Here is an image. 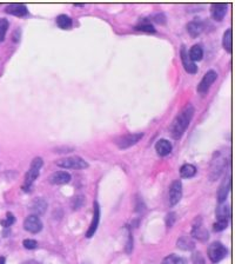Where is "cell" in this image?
<instances>
[{"instance_id":"34","label":"cell","mask_w":235,"mask_h":264,"mask_svg":"<svg viewBox=\"0 0 235 264\" xmlns=\"http://www.w3.org/2000/svg\"><path fill=\"white\" fill-rule=\"evenodd\" d=\"M0 264H6V258H5L4 256H1V257H0Z\"/></svg>"},{"instance_id":"14","label":"cell","mask_w":235,"mask_h":264,"mask_svg":"<svg viewBox=\"0 0 235 264\" xmlns=\"http://www.w3.org/2000/svg\"><path fill=\"white\" fill-rule=\"evenodd\" d=\"M71 180H72V177H71L70 173L66 171H57L48 177L50 183L56 184V185H64V184L70 183Z\"/></svg>"},{"instance_id":"24","label":"cell","mask_w":235,"mask_h":264,"mask_svg":"<svg viewBox=\"0 0 235 264\" xmlns=\"http://www.w3.org/2000/svg\"><path fill=\"white\" fill-rule=\"evenodd\" d=\"M196 167L192 164H185L180 167V176L181 178H192L195 176Z\"/></svg>"},{"instance_id":"20","label":"cell","mask_w":235,"mask_h":264,"mask_svg":"<svg viewBox=\"0 0 235 264\" xmlns=\"http://www.w3.org/2000/svg\"><path fill=\"white\" fill-rule=\"evenodd\" d=\"M188 57L194 63L200 62L202 58H204V50H202L200 45H193L190 51H188Z\"/></svg>"},{"instance_id":"17","label":"cell","mask_w":235,"mask_h":264,"mask_svg":"<svg viewBox=\"0 0 235 264\" xmlns=\"http://www.w3.org/2000/svg\"><path fill=\"white\" fill-rule=\"evenodd\" d=\"M186 29H187L188 34H190L191 37L196 38L201 34L202 31H204V24H202L200 19H195V20L188 23Z\"/></svg>"},{"instance_id":"25","label":"cell","mask_w":235,"mask_h":264,"mask_svg":"<svg viewBox=\"0 0 235 264\" xmlns=\"http://www.w3.org/2000/svg\"><path fill=\"white\" fill-rule=\"evenodd\" d=\"M57 25L61 30H70L72 27V19L66 15H60L57 16Z\"/></svg>"},{"instance_id":"16","label":"cell","mask_w":235,"mask_h":264,"mask_svg":"<svg viewBox=\"0 0 235 264\" xmlns=\"http://www.w3.org/2000/svg\"><path fill=\"white\" fill-rule=\"evenodd\" d=\"M5 12L15 16H25L29 15V10L24 4H10L5 7Z\"/></svg>"},{"instance_id":"27","label":"cell","mask_w":235,"mask_h":264,"mask_svg":"<svg viewBox=\"0 0 235 264\" xmlns=\"http://www.w3.org/2000/svg\"><path fill=\"white\" fill-rule=\"evenodd\" d=\"M138 31H143L147 33H155V29L152 24H149L148 21H140L136 26L134 27Z\"/></svg>"},{"instance_id":"28","label":"cell","mask_w":235,"mask_h":264,"mask_svg":"<svg viewBox=\"0 0 235 264\" xmlns=\"http://www.w3.org/2000/svg\"><path fill=\"white\" fill-rule=\"evenodd\" d=\"M9 21H7V19L5 18H0V43L1 41H4L5 39V35H6L7 30H9Z\"/></svg>"},{"instance_id":"32","label":"cell","mask_w":235,"mask_h":264,"mask_svg":"<svg viewBox=\"0 0 235 264\" xmlns=\"http://www.w3.org/2000/svg\"><path fill=\"white\" fill-rule=\"evenodd\" d=\"M192 261L194 264H205V258L202 257L201 252L196 251L194 252L193 256H192Z\"/></svg>"},{"instance_id":"12","label":"cell","mask_w":235,"mask_h":264,"mask_svg":"<svg viewBox=\"0 0 235 264\" xmlns=\"http://www.w3.org/2000/svg\"><path fill=\"white\" fill-rule=\"evenodd\" d=\"M227 8H228V4H226V2L212 4V6H210V15H212V18L214 19L215 21H221L225 18Z\"/></svg>"},{"instance_id":"11","label":"cell","mask_w":235,"mask_h":264,"mask_svg":"<svg viewBox=\"0 0 235 264\" xmlns=\"http://www.w3.org/2000/svg\"><path fill=\"white\" fill-rule=\"evenodd\" d=\"M192 237L199 239L201 242H206L207 239L209 238V233L207 231L206 228L202 225V223L200 221V217L196 219V222L194 223L193 229H192Z\"/></svg>"},{"instance_id":"23","label":"cell","mask_w":235,"mask_h":264,"mask_svg":"<svg viewBox=\"0 0 235 264\" xmlns=\"http://www.w3.org/2000/svg\"><path fill=\"white\" fill-rule=\"evenodd\" d=\"M233 33H232V29L226 30L225 33H223V39H222V45L223 49L226 50L228 53H232V48H233Z\"/></svg>"},{"instance_id":"10","label":"cell","mask_w":235,"mask_h":264,"mask_svg":"<svg viewBox=\"0 0 235 264\" xmlns=\"http://www.w3.org/2000/svg\"><path fill=\"white\" fill-rule=\"evenodd\" d=\"M180 57H181V62L186 72L191 74H195L198 72V66H196L195 63L190 59V57H188V51L185 45H182L181 49H180Z\"/></svg>"},{"instance_id":"2","label":"cell","mask_w":235,"mask_h":264,"mask_svg":"<svg viewBox=\"0 0 235 264\" xmlns=\"http://www.w3.org/2000/svg\"><path fill=\"white\" fill-rule=\"evenodd\" d=\"M43 164H44V161H43V158H40V157H35L33 161H32L31 167H29V170L26 173L25 183H24V185H23L24 191H26V192L29 191L32 184L34 183V181L37 180L38 176H39V171H40V169H42Z\"/></svg>"},{"instance_id":"26","label":"cell","mask_w":235,"mask_h":264,"mask_svg":"<svg viewBox=\"0 0 235 264\" xmlns=\"http://www.w3.org/2000/svg\"><path fill=\"white\" fill-rule=\"evenodd\" d=\"M161 264H186V261L177 255H169L161 262Z\"/></svg>"},{"instance_id":"30","label":"cell","mask_w":235,"mask_h":264,"mask_svg":"<svg viewBox=\"0 0 235 264\" xmlns=\"http://www.w3.org/2000/svg\"><path fill=\"white\" fill-rule=\"evenodd\" d=\"M228 223L229 222L226 221H217L213 224V230L217 231V232H219V231H223L227 227H228Z\"/></svg>"},{"instance_id":"13","label":"cell","mask_w":235,"mask_h":264,"mask_svg":"<svg viewBox=\"0 0 235 264\" xmlns=\"http://www.w3.org/2000/svg\"><path fill=\"white\" fill-rule=\"evenodd\" d=\"M94 214H93V221L91 223V225H89L88 230H87L86 232V237L87 238H91L93 237V235L95 233V231H97L98 227H99V222H100V206L99 203L94 202Z\"/></svg>"},{"instance_id":"18","label":"cell","mask_w":235,"mask_h":264,"mask_svg":"<svg viewBox=\"0 0 235 264\" xmlns=\"http://www.w3.org/2000/svg\"><path fill=\"white\" fill-rule=\"evenodd\" d=\"M46 209H47V203L45 202L44 198H34L29 210L33 211V214L35 216H40V214H45Z\"/></svg>"},{"instance_id":"31","label":"cell","mask_w":235,"mask_h":264,"mask_svg":"<svg viewBox=\"0 0 235 264\" xmlns=\"http://www.w3.org/2000/svg\"><path fill=\"white\" fill-rule=\"evenodd\" d=\"M23 246L25 247L26 249L33 250L38 247V243H37V241H34V239H25V241L23 242Z\"/></svg>"},{"instance_id":"4","label":"cell","mask_w":235,"mask_h":264,"mask_svg":"<svg viewBox=\"0 0 235 264\" xmlns=\"http://www.w3.org/2000/svg\"><path fill=\"white\" fill-rule=\"evenodd\" d=\"M56 165L64 169H74V170H83L88 167V163L84 158L78 156L67 157V158H61L56 162Z\"/></svg>"},{"instance_id":"1","label":"cell","mask_w":235,"mask_h":264,"mask_svg":"<svg viewBox=\"0 0 235 264\" xmlns=\"http://www.w3.org/2000/svg\"><path fill=\"white\" fill-rule=\"evenodd\" d=\"M194 112H195V109L192 104H188L186 105L185 109H182L181 111L179 112V115L176 116V119L172 123L171 128H169V132H171L172 138L174 139H180L182 137V134L185 133L186 130L190 126L191 120H192Z\"/></svg>"},{"instance_id":"5","label":"cell","mask_w":235,"mask_h":264,"mask_svg":"<svg viewBox=\"0 0 235 264\" xmlns=\"http://www.w3.org/2000/svg\"><path fill=\"white\" fill-rule=\"evenodd\" d=\"M207 254H208V257L212 261V263H219L226 257L227 254H228V250L220 242H213L207 249Z\"/></svg>"},{"instance_id":"33","label":"cell","mask_w":235,"mask_h":264,"mask_svg":"<svg viewBox=\"0 0 235 264\" xmlns=\"http://www.w3.org/2000/svg\"><path fill=\"white\" fill-rule=\"evenodd\" d=\"M166 223H167V227L171 228L172 225L176 223V214L173 213H169L167 214V217H166Z\"/></svg>"},{"instance_id":"19","label":"cell","mask_w":235,"mask_h":264,"mask_svg":"<svg viewBox=\"0 0 235 264\" xmlns=\"http://www.w3.org/2000/svg\"><path fill=\"white\" fill-rule=\"evenodd\" d=\"M155 150H157L158 155L161 157L168 156L172 152V144L167 139H160L159 142L155 144Z\"/></svg>"},{"instance_id":"8","label":"cell","mask_w":235,"mask_h":264,"mask_svg":"<svg viewBox=\"0 0 235 264\" xmlns=\"http://www.w3.org/2000/svg\"><path fill=\"white\" fill-rule=\"evenodd\" d=\"M182 197L181 181H174L169 186V205L174 206L180 202Z\"/></svg>"},{"instance_id":"29","label":"cell","mask_w":235,"mask_h":264,"mask_svg":"<svg viewBox=\"0 0 235 264\" xmlns=\"http://www.w3.org/2000/svg\"><path fill=\"white\" fill-rule=\"evenodd\" d=\"M15 222V214H12L11 213H7V214H6V218H5V221H1L0 223H1V225H2V227H4V228H9V227H11V225H12Z\"/></svg>"},{"instance_id":"3","label":"cell","mask_w":235,"mask_h":264,"mask_svg":"<svg viewBox=\"0 0 235 264\" xmlns=\"http://www.w3.org/2000/svg\"><path fill=\"white\" fill-rule=\"evenodd\" d=\"M227 166V158H225L220 152L215 153L214 158H213L212 164H210V171L209 178L210 181H217L220 178L221 173L225 171Z\"/></svg>"},{"instance_id":"22","label":"cell","mask_w":235,"mask_h":264,"mask_svg":"<svg viewBox=\"0 0 235 264\" xmlns=\"http://www.w3.org/2000/svg\"><path fill=\"white\" fill-rule=\"evenodd\" d=\"M177 247L182 250H194L195 248V243L191 237H187V236H181L179 239H177Z\"/></svg>"},{"instance_id":"6","label":"cell","mask_w":235,"mask_h":264,"mask_svg":"<svg viewBox=\"0 0 235 264\" xmlns=\"http://www.w3.org/2000/svg\"><path fill=\"white\" fill-rule=\"evenodd\" d=\"M218 78V73L215 72L214 70H209L207 71L206 74L204 76V78L201 79V82H199L198 85V92L199 95L205 96L207 92H208L210 86L213 85V82L217 81Z\"/></svg>"},{"instance_id":"9","label":"cell","mask_w":235,"mask_h":264,"mask_svg":"<svg viewBox=\"0 0 235 264\" xmlns=\"http://www.w3.org/2000/svg\"><path fill=\"white\" fill-rule=\"evenodd\" d=\"M24 229L27 232L31 233H38L43 230V223L40 221L39 216H35V214H29V217L24 222Z\"/></svg>"},{"instance_id":"7","label":"cell","mask_w":235,"mask_h":264,"mask_svg":"<svg viewBox=\"0 0 235 264\" xmlns=\"http://www.w3.org/2000/svg\"><path fill=\"white\" fill-rule=\"evenodd\" d=\"M144 137V133H130V134H125V136H121L119 139H118L117 145L119 147L121 150H125V148H128L133 145H135L136 143L139 142L141 138Z\"/></svg>"},{"instance_id":"21","label":"cell","mask_w":235,"mask_h":264,"mask_svg":"<svg viewBox=\"0 0 235 264\" xmlns=\"http://www.w3.org/2000/svg\"><path fill=\"white\" fill-rule=\"evenodd\" d=\"M231 218V209L228 205L223 204L217 209V221L229 222Z\"/></svg>"},{"instance_id":"15","label":"cell","mask_w":235,"mask_h":264,"mask_svg":"<svg viewBox=\"0 0 235 264\" xmlns=\"http://www.w3.org/2000/svg\"><path fill=\"white\" fill-rule=\"evenodd\" d=\"M229 190H231V177H229V175H227L218 190V202L220 204L226 200V198L229 194Z\"/></svg>"}]
</instances>
